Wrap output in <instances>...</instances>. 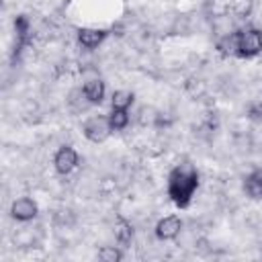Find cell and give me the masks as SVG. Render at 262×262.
<instances>
[{"label":"cell","instance_id":"obj_12","mask_svg":"<svg viewBox=\"0 0 262 262\" xmlns=\"http://www.w3.org/2000/svg\"><path fill=\"white\" fill-rule=\"evenodd\" d=\"M115 237L123 246L129 244L133 239V227H131V223L125 221V219H117V223H115Z\"/></svg>","mask_w":262,"mask_h":262},{"label":"cell","instance_id":"obj_4","mask_svg":"<svg viewBox=\"0 0 262 262\" xmlns=\"http://www.w3.org/2000/svg\"><path fill=\"white\" fill-rule=\"evenodd\" d=\"M53 164H55V170H57L59 174H70V172L76 168V164H78V154H76V149L70 147V145L59 147L57 154H55V158H53Z\"/></svg>","mask_w":262,"mask_h":262},{"label":"cell","instance_id":"obj_13","mask_svg":"<svg viewBox=\"0 0 262 262\" xmlns=\"http://www.w3.org/2000/svg\"><path fill=\"white\" fill-rule=\"evenodd\" d=\"M127 123H129V115H127L125 108H113V111H111V115H108V125H111L113 131L125 129Z\"/></svg>","mask_w":262,"mask_h":262},{"label":"cell","instance_id":"obj_5","mask_svg":"<svg viewBox=\"0 0 262 262\" xmlns=\"http://www.w3.org/2000/svg\"><path fill=\"white\" fill-rule=\"evenodd\" d=\"M182 229V221L176 217V215H168L164 219L158 221L156 225V235L160 239H174Z\"/></svg>","mask_w":262,"mask_h":262},{"label":"cell","instance_id":"obj_7","mask_svg":"<svg viewBox=\"0 0 262 262\" xmlns=\"http://www.w3.org/2000/svg\"><path fill=\"white\" fill-rule=\"evenodd\" d=\"M104 37H106V31L104 29H88V27H84V29L78 31V41L84 47H88V49L98 47L104 41Z\"/></svg>","mask_w":262,"mask_h":262},{"label":"cell","instance_id":"obj_14","mask_svg":"<svg viewBox=\"0 0 262 262\" xmlns=\"http://www.w3.org/2000/svg\"><path fill=\"white\" fill-rule=\"evenodd\" d=\"M111 102H113V108H125L127 111L133 102V92L131 90H117V92H113Z\"/></svg>","mask_w":262,"mask_h":262},{"label":"cell","instance_id":"obj_2","mask_svg":"<svg viewBox=\"0 0 262 262\" xmlns=\"http://www.w3.org/2000/svg\"><path fill=\"white\" fill-rule=\"evenodd\" d=\"M262 51V31L244 29L239 31V53L237 57H254Z\"/></svg>","mask_w":262,"mask_h":262},{"label":"cell","instance_id":"obj_1","mask_svg":"<svg viewBox=\"0 0 262 262\" xmlns=\"http://www.w3.org/2000/svg\"><path fill=\"white\" fill-rule=\"evenodd\" d=\"M199 186L196 168L188 162L176 166L168 176V194L178 207H186Z\"/></svg>","mask_w":262,"mask_h":262},{"label":"cell","instance_id":"obj_6","mask_svg":"<svg viewBox=\"0 0 262 262\" xmlns=\"http://www.w3.org/2000/svg\"><path fill=\"white\" fill-rule=\"evenodd\" d=\"M10 215H12L14 219H18V221H29V219H33V217L37 215V205H35V201L29 199V196L16 199V201L12 203V207H10Z\"/></svg>","mask_w":262,"mask_h":262},{"label":"cell","instance_id":"obj_9","mask_svg":"<svg viewBox=\"0 0 262 262\" xmlns=\"http://www.w3.org/2000/svg\"><path fill=\"white\" fill-rule=\"evenodd\" d=\"M84 94H86V100L90 102V104H98L102 98H104V82L102 80H98V78H94V80H88L86 84H84Z\"/></svg>","mask_w":262,"mask_h":262},{"label":"cell","instance_id":"obj_11","mask_svg":"<svg viewBox=\"0 0 262 262\" xmlns=\"http://www.w3.org/2000/svg\"><path fill=\"white\" fill-rule=\"evenodd\" d=\"M14 31H16V53H18L20 47L29 39V18L25 14H20V16L14 18Z\"/></svg>","mask_w":262,"mask_h":262},{"label":"cell","instance_id":"obj_10","mask_svg":"<svg viewBox=\"0 0 262 262\" xmlns=\"http://www.w3.org/2000/svg\"><path fill=\"white\" fill-rule=\"evenodd\" d=\"M217 49L223 55H237L239 53V31H233V33L221 37L217 43Z\"/></svg>","mask_w":262,"mask_h":262},{"label":"cell","instance_id":"obj_8","mask_svg":"<svg viewBox=\"0 0 262 262\" xmlns=\"http://www.w3.org/2000/svg\"><path fill=\"white\" fill-rule=\"evenodd\" d=\"M244 190L250 199H262V168H256L246 176Z\"/></svg>","mask_w":262,"mask_h":262},{"label":"cell","instance_id":"obj_15","mask_svg":"<svg viewBox=\"0 0 262 262\" xmlns=\"http://www.w3.org/2000/svg\"><path fill=\"white\" fill-rule=\"evenodd\" d=\"M98 258L102 262H119L123 258V252L119 248H115V246H102L98 250Z\"/></svg>","mask_w":262,"mask_h":262},{"label":"cell","instance_id":"obj_3","mask_svg":"<svg viewBox=\"0 0 262 262\" xmlns=\"http://www.w3.org/2000/svg\"><path fill=\"white\" fill-rule=\"evenodd\" d=\"M84 135L86 139L94 141V143H100L104 141L108 135H111V125H108V117H90L86 123H84Z\"/></svg>","mask_w":262,"mask_h":262}]
</instances>
